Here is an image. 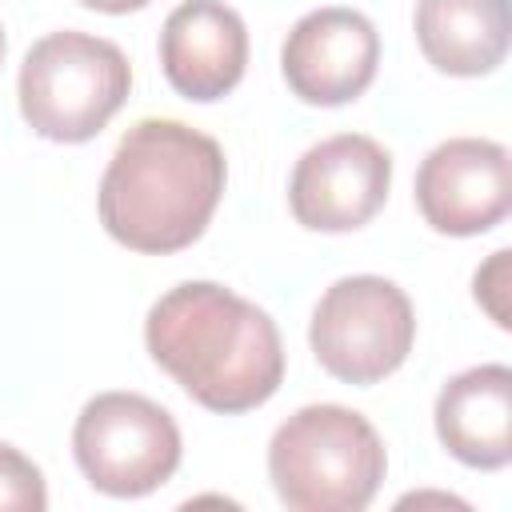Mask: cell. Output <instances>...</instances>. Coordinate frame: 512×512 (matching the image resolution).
Returning a JSON list of instances; mask_svg holds the SVG:
<instances>
[{"instance_id":"6da1fadb","label":"cell","mask_w":512,"mask_h":512,"mask_svg":"<svg viewBox=\"0 0 512 512\" xmlns=\"http://www.w3.org/2000/svg\"><path fill=\"white\" fill-rule=\"evenodd\" d=\"M148 356L208 412H252L284 380L276 320L216 280L168 288L144 316Z\"/></svg>"},{"instance_id":"7a4b0ae2","label":"cell","mask_w":512,"mask_h":512,"mask_svg":"<svg viewBox=\"0 0 512 512\" xmlns=\"http://www.w3.org/2000/svg\"><path fill=\"white\" fill-rule=\"evenodd\" d=\"M224 148L172 116L136 120L96 192L104 232L144 256H168L196 244L224 196Z\"/></svg>"},{"instance_id":"3957f363","label":"cell","mask_w":512,"mask_h":512,"mask_svg":"<svg viewBox=\"0 0 512 512\" xmlns=\"http://www.w3.org/2000/svg\"><path fill=\"white\" fill-rule=\"evenodd\" d=\"M384 472L380 432L344 404H304L268 440V480L288 512H364Z\"/></svg>"},{"instance_id":"277c9868","label":"cell","mask_w":512,"mask_h":512,"mask_svg":"<svg viewBox=\"0 0 512 512\" xmlns=\"http://www.w3.org/2000/svg\"><path fill=\"white\" fill-rule=\"evenodd\" d=\"M132 88L128 56L92 32L60 28L40 36L20 64L16 96L24 124L56 144H84L124 108Z\"/></svg>"},{"instance_id":"5b68a950","label":"cell","mask_w":512,"mask_h":512,"mask_svg":"<svg viewBox=\"0 0 512 512\" xmlns=\"http://www.w3.org/2000/svg\"><path fill=\"white\" fill-rule=\"evenodd\" d=\"M308 344L328 376L364 388L408 360L416 344V308L388 276H340L312 308Z\"/></svg>"},{"instance_id":"8992f818","label":"cell","mask_w":512,"mask_h":512,"mask_svg":"<svg viewBox=\"0 0 512 512\" xmlns=\"http://www.w3.org/2000/svg\"><path fill=\"white\" fill-rule=\"evenodd\" d=\"M180 452L184 440L172 412L140 392H100L72 424V456L84 480L112 500L164 488L180 468Z\"/></svg>"},{"instance_id":"52a82bcc","label":"cell","mask_w":512,"mask_h":512,"mask_svg":"<svg viewBox=\"0 0 512 512\" xmlns=\"http://www.w3.org/2000/svg\"><path fill=\"white\" fill-rule=\"evenodd\" d=\"M388 188L392 152L364 132H336L296 160L288 208L308 232H352L384 208Z\"/></svg>"},{"instance_id":"ba28073f","label":"cell","mask_w":512,"mask_h":512,"mask_svg":"<svg viewBox=\"0 0 512 512\" xmlns=\"http://www.w3.org/2000/svg\"><path fill=\"white\" fill-rule=\"evenodd\" d=\"M416 208L440 236H480L512 208L508 148L484 136H452L416 168Z\"/></svg>"},{"instance_id":"9c48e42d","label":"cell","mask_w":512,"mask_h":512,"mask_svg":"<svg viewBox=\"0 0 512 512\" xmlns=\"http://www.w3.org/2000/svg\"><path fill=\"white\" fill-rule=\"evenodd\" d=\"M380 68L376 24L344 4L304 12L280 48V72L304 104L336 108L368 92Z\"/></svg>"},{"instance_id":"30bf717a","label":"cell","mask_w":512,"mask_h":512,"mask_svg":"<svg viewBox=\"0 0 512 512\" xmlns=\"http://www.w3.org/2000/svg\"><path fill=\"white\" fill-rule=\"evenodd\" d=\"M160 68L184 100L228 96L248 68L244 16L224 0H180L160 28Z\"/></svg>"},{"instance_id":"8fae6325","label":"cell","mask_w":512,"mask_h":512,"mask_svg":"<svg viewBox=\"0 0 512 512\" xmlns=\"http://www.w3.org/2000/svg\"><path fill=\"white\" fill-rule=\"evenodd\" d=\"M440 444L468 468L496 472L512 460V368L476 364L456 372L432 408Z\"/></svg>"},{"instance_id":"7c38bea8","label":"cell","mask_w":512,"mask_h":512,"mask_svg":"<svg viewBox=\"0 0 512 512\" xmlns=\"http://www.w3.org/2000/svg\"><path fill=\"white\" fill-rule=\"evenodd\" d=\"M416 44L444 76H484L504 64L512 44L508 0H416Z\"/></svg>"},{"instance_id":"4fadbf2b","label":"cell","mask_w":512,"mask_h":512,"mask_svg":"<svg viewBox=\"0 0 512 512\" xmlns=\"http://www.w3.org/2000/svg\"><path fill=\"white\" fill-rule=\"evenodd\" d=\"M48 484L44 472L16 448L0 440V512H44Z\"/></svg>"},{"instance_id":"5bb4252c","label":"cell","mask_w":512,"mask_h":512,"mask_svg":"<svg viewBox=\"0 0 512 512\" xmlns=\"http://www.w3.org/2000/svg\"><path fill=\"white\" fill-rule=\"evenodd\" d=\"M472 296H476V304L492 316L496 328H508V248L492 252L488 264L476 268V276H472Z\"/></svg>"},{"instance_id":"9a60e30c","label":"cell","mask_w":512,"mask_h":512,"mask_svg":"<svg viewBox=\"0 0 512 512\" xmlns=\"http://www.w3.org/2000/svg\"><path fill=\"white\" fill-rule=\"evenodd\" d=\"M76 4H84V8H92V12L124 16V12H136V8H144V4H152V0H76Z\"/></svg>"},{"instance_id":"2e32d148","label":"cell","mask_w":512,"mask_h":512,"mask_svg":"<svg viewBox=\"0 0 512 512\" xmlns=\"http://www.w3.org/2000/svg\"><path fill=\"white\" fill-rule=\"evenodd\" d=\"M4 48H8V40H4V24H0V64H4Z\"/></svg>"}]
</instances>
